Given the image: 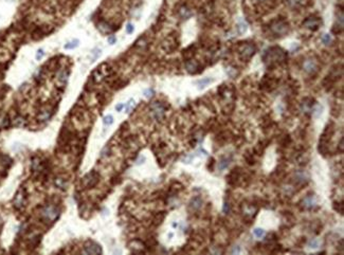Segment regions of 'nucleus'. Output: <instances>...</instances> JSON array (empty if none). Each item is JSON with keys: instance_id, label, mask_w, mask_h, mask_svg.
Masks as SVG:
<instances>
[{"instance_id": "obj_1", "label": "nucleus", "mask_w": 344, "mask_h": 255, "mask_svg": "<svg viewBox=\"0 0 344 255\" xmlns=\"http://www.w3.org/2000/svg\"><path fill=\"white\" fill-rule=\"evenodd\" d=\"M262 60L266 67L269 69H273L275 67L286 64L288 60V53L278 46H272L265 50L264 54L262 55Z\"/></svg>"}, {"instance_id": "obj_2", "label": "nucleus", "mask_w": 344, "mask_h": 255, "mask_svg": "<svg viewBox=\"0 0 344 255\" xmlns=\"http://www.w3.org/2000/svg\"><path fill=\"white\" fill-rule=\"evenodd\" d=\"M335 133V124L334 122H329L325 126L323 133L321 135L319 145H318V150L323 157H326L329 154V143L331 141V138Z\"/></svg>"}, {"instance_id": "obj_3", "label": "nucleus", "mask_w": 344, "mask_h": 255, "mask_svg": "<svg viewBox=\"0 0 344 255\" xmlns=\"http://www.w3.org/2000/svg\"><path fill=\"white\" fill-rule=\"evenodd\" d=\"M268 31L271 34L273 38H281L288 34L289 32V23L288 21L284 18H276L269 22Z\"/></svg>"}, {"instance_id": "obj_4", "label": "nucleus", "mask_w": 344, "mask_h": 255, "mask_svg": "<svg viewBox=\"0 0 344 255\" xmlns=\"http://www.w3.org/2000/svg\"><path fill=\"white\" fill-rule=\"evenodd\" d=\"M249 177L245 175L243 168L239 166H235L230 171L229 175L227 176V182L231 186H238V185H248L246 180H249Z\"/></svg>"}, {"instance_id": "obj_5", "label": "nucleus", "mask_w": 344, "mask_h": 255, "mask_svg": "<svg viewBox=\"0 0 344 255\" xmlns=\"http://www.w3.org/2000/svg\"><path fill=\"white\" fill-rule=\"evenodd\" d=\"M236 51L238 53V56H239L240 60H243V62H248L256 53L257 48L253 42L240 41L236 46Z\"/></svg>"}, {"instance_id": "obj_6", "label": "nucleus", "mask_w": 344, "mask_h": 255, "mask_svg": "<svg viewBox=\"0 0 344 255\" xmlns=\"http://www.w3.org/2000/svg\"><path fill=\"white\" fill-rule=\"evenodd\" d=\"M257 212H258V206L256 203L250 202V201H245L240 204V213L243 215V218L246 221L251 222L255 218Z\"/></svg>"}, {"instance_id": "obj_7", "label": "nucleus", "mask_w": 344, "mask_h": 255, "mask_svg": "<svg viewBox=\"0 0 344 255\" xmlns=\"http://www.w3.org/2000/svg\"><path fill=\"white\" fill-rule=\"evenodd\" d=\"M323 25V21H322L321 17H318V16H310V17H307L305 20L303 21L302 27L305 29H308L310 31L316 32L321 28V25Z\"/></svg>"}, {"instance_id": "obj_8", "label": "nucleus", "mask_w": 344, "mask_h": 255, "mask_svg": "<svg viewBox=\"0 0 344 255\" xmlns=\"http://www.w3.org/2000/svg\"><path fill=\"white\" fill-rule=\"evenodd\" d=\"M300 206L302 210L305 211H313L318 209V200H317V197L314 194H311V195H307L302 199V201L300 202Z\"/></svg>"}, {"instance_id": "obj_9", "label": "nucleus", "mask_w": 344, "mask_h": 255, "mask_svg": "<svg viewBox=\"0 0 344 255\" xmlns=\"http://www.w3.org/2000/svg\"><path fill=\"white\" fill-rule=\"evenodd\" d=\"M317 105V102L312 98H305L301 103V109L302 111L307 115H310L312 113L313 108Z\"/></svg>"}, {"instance_id": "obj_10", "label": "nucleus", "mask_w": 344, "mask_h": 255, "mask_svg": "<svg viewBox=\"0 0 344 255\" xmlns=\"http://www.w3.org/2000/svg\"><path fill=\"white\" fill-rule=\"evenodd\" d=\"M303 68H304V71L306 73L310 74V75H314L316 73L319 72V65H318V62L314 60L313 58H309L304 62V65H303Z\"/></svg>"}, {"instance_id": "obj_11", "label": "nucleus", "mask_w": 344, "mask_h": 255, "mask_svg": "<svg viewBox=\"0 0 344 255\" xmlns=\"http://www.w3.org/2000/svg\"><path fill=\"white\" fill-rule=\"evenodd\" d=\"M150 110H152L153 116L156 120H161L164 116V113H165V108L160 102H154L150 105Z\"/></svg>"}, {"instance_id": "obj_12", "label": "nucleus", "mask_w": 344, "mask_h": 255, "mask_svg": "<svg viewBox=\"0 0 344 255\" xmlns=\"http://www.w3.org/2000/svg\"><path fill=\"white\" fill-rule=\"evenodd\" d=\"M42 215L45 216L46 219L50 220V221H54V220L58 217L59 213H58V210L56 209L55 206L53 205H49V206H46L44 211H42Z\"/></svg>"}, {"instance_id": "obj_13", "label": "nucleus", "mask_w": 344, "mask_h": 255, "mask_svg": "<svg viewBox=\"0 0 344 255\" xmlns=\"http://www.w3.org/2000/svg\"><path fill=\"white\" fill-rule=\"evenodd\" d=\"M185 68H186V70H188V73H191V74H197L202 71L201 65L195 60H188L186 64H185Z\"/></svg>"}, {"instance_id": "obj_14", "label": "nucleus", "mask_w": 344, "mask_h": 255, "mask_svg": "<svg viewBox=\"0 0 344 255\" xmlns=\"http://www.w3.org/2000/svg\"><path fill=\"white\" fill-rule=\"evenodd\" d=\"M276 84H278V80H275L273 76H268V75H265V77L262 80V86L264 88L265 90L270 91L272 90L274 87H276Z\"/></svg>"}, {"instance_id": "obj_15", "label": "nucleus", "mask_w": 344, "mask_h": 255, "mask_svg": "<svg viewBox=\"0 0 344 255\" xmlns=\"http://www.w3.org/2000/svg\"><path fill=\"white\" fill-rule=\"evenodd\" d=\"M84 248H85V253H87V254H101L102 253L101 247L93 241H89L87 245H85Z\"/></svg>"}, {"instance_id": "obj_16", "label": "nucleus", "mask_w": 344, "mask_h": 255, "mask_svg": "<svg viewBox=\"0 0 344 255\" xmlns=\"http://www.w3.org/2000/svg\"><path fill=\"white\" fill-rule=\"evenodd\" d=\"M202 204H203V201L202 199L199 197V196H196L194 198H192V200L190 201V204H188V210L191 212H197L201 209Z\"/></svg>"}, {"instance_id": "obj_17", "label": "nucleus", "mask_w": 344, "mask_h": 255, "mask_svg": "<svg viewBox=\"0 0 344 255\" xmlns=\"http://www.w3.org/2000/svg\"><path fill=\"white\" fill-rule=\"evenodd\" d=\"M288 7L292 10H299L301 7H304L307 4L308 0H286Z\"/></svg>"}, {"instance_id": "obj_18", "label": "nucleus", "mask_w": 344, "mask_h": 255, "mask_svg": "<svg viewBox=\"0 0 344 255\" xmlns=\"http://www.w3.org/2000/svg\"><path fill=\"white\" fill-rule=\"evenodd\" d=\"M99 181V176L95 174V173H90L88 174L86 177H85V185L87 187H92L94 185L97 184V182Z\"/></svg>"}, {"instance_id": "obj_19", "label": "nucleus", "mask_w": 344, "mask_h": 255, "mask_svg": "<svg viewBox=\"0 0 344 255\" xmlns=\"http://www.w3.org/2000/svg\"><path fill=\"white\" fill-rule=\"evenodd\" d=\"M232 160H233L232 155H230V156H223V157L220 158L219 163H218V169H219V171H223V169H226V168L230 165V163H231V161H232Z\"/></svg>"}, {"instance_id": "obj_20", "label": "nucleus", "mask_w": 344, "mask_h": 255, "mask_svg": "<svg viewBox=\"0 0 344 255\" xmlns=\"http://www.w3.org/2000/svg\"><path fill=\"white\" fill-rule=\"evenodd\" d=\"M343 31V22H339V21H336L333 25V28H331V33L335 34V35H338V34H340L342 33Z\"/></svg>"}, {"instance_id": "obj_21", "label": "nucleus", "mask_w": 344, "mask_h": 255, "mask_svg": "<svg viewBox=\"0 0 344 255\" xmlns=\"http://www.w3.org/2000/svg\"><path fill=\"white\" fill-rule=\"evenodd\" d=\"M212 82H213L212 78H210V77H205V78H201V80H197L196 84H197L199 89H203V88H205L208 85L211 84Z\"/></svg>"}, {"instance_id": "obj_22", "label": "nucleus", "mask_w": 344, "mask_h": 255, "mask_svg": "<svg viewBox=\"0 0 344 255\" xmlns=\"http://www.w3.org/2000/svg\"><path fill=\"white\" fill-rule=\"evenodd\" d=\"M333 207L334 210L338 213H340L341 215H343L344 213V204L343 201H334V204H333Z\"/></svg>"}, {"instance_id": "obj_23", "label": "nucleus", "mask_w": 344, "mask_h": 255, "mask_svg": "<svg viewBox=\"0 0 344 255\" xmlns=\"http://www.w3.org/2000/svg\"><path fill=\"white\" fill-rule=\"evenodd\" d=\"M245 160L247 162L248 165H254L255 164V158H254V154H251L248 151L247 154H245Z\"/></svg>"}, {"instance_id": "obj_24", "label": "nucleus", "mask_w": 344, "mask_h": 255, "mask_svg": "<svg viewBox=\"0 0 344 255\" xmlns=\"http://www.w3.org/2000/svg\"><path fill=\"white\" fill-rule=\"evenodd\" d=\"M290 143H291V137L289 136V135H286V136H284L281 139V146L286 147L288 146Z\"/></svg>"}, {"instance_id": "obj_25", "label": "nucleus", "mask_w": 344, "mask_h": 255, "mask_svg": "<svg viewBox=\"0 0 344 255\" xmlns=\"http://www.w3.org/2000/svg\"><path fill=\"white\" fill-rule=\"evenodd\" d=\"M253 235L256 238H262L265 235V230L262 228H256L253 230Z\"/></svg>"}, {"instance_id": "obj_26", "label": "nucleus", "mask_w": 344, "mask_h": 255, "mask_svg": "<svg viewBox=\"0 0 344 255\" xmlns=\"http://www.w3.org/2000/svg\"><path fill=\"white\" fill-rule=\"evenodd\" d=\"M180 15H181V17H183L184 19H188V18L192 15V13H191V11L188 10V9H186V7H181Z\"/></svg>"}, {"instance_id": "obj_27", "label": "nucleus", "mask_w": 344, "mask_h": 255, "mask_svg": "<svg viewBox=\"0 0 344 255\" xmlns=\"http://www.w3.org/2000/svg\"><path fill=\"white\" fill-rule=\"evenodd\" d=\"M133 106H135V101H133V100H129L128 101V103H127V104H126V105H124V107H125V112L126 113H128V112H130V110H131L132 108H133Z\"/></svg>"}, {"instance_id": "obj_28", "label": "nucleus", "mask_w": 344, "mask_h": 255, "mask_svg": "<svg viewBox=\"0 0 344 255\" xmlns=\"http://www.w3.org/2000/svg\"><path fill=\"white\" fill-rule=\"evenodd\" d=\"M103 123H104L105 126L111 125L112 123H113V118H112V115H110V114L106 115L104 118V120H103Z\"/></svg>"}, {"instance_id": "obj_29", "label": "nucleus", "mask_w": 344, "mask_h": 255, "mask_svg": "<svg viewBox=\"0 0 344 255\" xmlns=\"http://www.w3.org/2000/svg\"><path fill=\"white\" fill-rule=\"evenodd\" d=\"M319 245H320L319 240L316 239V238H313V239H311V240L309 241L308 247H309L310 249H317V248H319Z\"/></svg>"}, {"instance_id": "obj_30", "label": "nucleus", "mask_w": 344, "mask_h": 255, "mask_svg": "<svg viewBox=\"0 0 344 255\" xmlns=\"http://www.w3.org/2000/svg\"><path fill=\"white\" fill-rule=\"evenodd\" d=\"M321 40H322L324 45H329L330 41H331V36H330V34H324L321 37Z\"/></svg>"}, {"instance_id": "obj_31", "label": "nucleus", "mask_w": 344, "mask_h": 255, "mask_svg": "<svg viewBox=\"0 0 344 255\" xmlns=\"http://www.w3.org/2000/svg\"><path fill=\"white\" fill-rule=\"evenodd\" d=\"M77 46H78V40L77 39H74L73 41L69 42V44H67L65 46V49H74V48H76Z\"/></svg>"}, {"instance_id": "obj_32", "label": "nucleus", "mask_w": 344, "mask_h": 255, "mask_svg": "<svg viewBox=\"0 0 344 255\" xmlns=\"http://www.w3.org/2000/svg\"><path fill=\"white\" fill-rule=\"evenodd\" d=\"M223 212L225 214H229L230 212H231V203L228 202V201H225V203H223Z\"/></svg>"}, {"instance_id": "obj_33", "label": "nucleus", "mask_w": 344, "mask_h": 255, "mask_svg": "<svg viewBox=\"0 0 344 255\" xmlns=\"http://www.w3.org/2000/svg\"><path fill=\"white\" fill-rule=\"evenodd\" d=\"M237 29H238V30H239V29H241V30L239 31V33H240V34H243V33H245V32L247 31V25L241 22V23H239V25H237Z\"/></svg>"}, {"instance_id": "obj_34", "label": "nucleus", "mask_w": 344, "mask_h": 255, "mask_svg": "<svg viewBox=\"0 0 344 255\" xmlns=\"http://www.w3.org/2000/svg\"><path fill=\"white\" fill-rule=\"evenodd\" d=\"M45 55V52H44V50H38V51H37V53H36V60H42V56Z\"/></svg>"}, {"instance_id": "obj_35", "label": "nucleus", "mask_w": 344, "mask_h": 255, "mask_svg": "<svg viewBox=\"0 0 344 255\" xmlns=\"http://www.w3.org/2000/svg\"><path fill=\"white\" fill-rule=\"evenodd\" d=\"M214 164H215V160H214V158H211L210 161H209V166L208 168L210 171H213V168H214Z\"/></svg>"}, {"instance_id": "obj_36", "label": "nucleus", "mask_w": 344, "mask_h": 255, "mask_svg": "<svg viewBox=\"0 0 344 255\" xmlns=\"http://www.w3.org/2000/svg\"><path fill=\"white\" fill-rule=\"evenodd\" d=\"M153 94H154L153 89H147V90L144 91V95H145L146 98H150V96H152Z\"/></svg>"}, {"instance_id": "obj_37", "label": "nucleus", "mask_w": 344, "mask_h": 255, "mask_svg": "<svg viewBox=\"0 0 344 255\" xmlns=\"http://www.w3.org/2000/svg\"><path fill=\"white\" fill-rule=\"evenodd\" d=\"M126 32L128 33V34H131L132 32H133V25L131 23H128L127 27H126Z\"/></svg>"}, {"instance_id": "obj_38", "label": "nucleus", "mask_w": 344, "mask_h": 255, "mask_svg": "<svg viewBox=\"0 0 344 255\" xmlns=\"http://www.w3.org/2000/svg\"><path fill=\"white\" fill-rule=\"evenodd\" d=\"M115 41H117L115 36H109V37H108V42H109L110 45H113V44H115Z\"/></svg>"}, {"instance_id": "obj_39", "label": "nucleus", "mask_w": 344, "mask_h": 255, "mask_svg": "<svg viewBox=\"0 0 344 255\" xmlns=\"http://www.w3.org/2000/svg\"><path fill=\"white\" fill-rule=\"evenodd\" d=\"M123 108H124V104H118V105L115 106V110H117L118 112L121 111Z\"/></svg>"}, {"instance_id": "obj_40", "label": "nucleus", "mask_w": 344, "mask_h": 255, "mask_svg": "<svg viewBox=\"0 0 344 255\" xmlns=\"http://www.w3.org/2000/svg\"><path fill=\"white\" fill-rule=\"evenodd\" d=\"M232 253L233 254H238V253H240V248L239 247H238V246H237V247H235V248H234V250H233L232 251Z\"/></svg>"}]
</instances>
